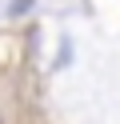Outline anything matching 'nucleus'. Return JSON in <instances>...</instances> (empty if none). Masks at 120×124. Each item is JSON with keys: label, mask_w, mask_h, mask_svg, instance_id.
<instances>
[{"label": "nucleus", "mask_w": 120, "mask_h": 124, "mask_svg": "<svg viewBox=\"0 0 120 124\" xmlns=\"http://www.w3.org/2000/svg\"><path fill=\"white\" fill-rule=\"evenodd\" d=\"M0 124H4V116H0Z\"/></svg>", "instance_id": "obj_1"}]
</instances>
